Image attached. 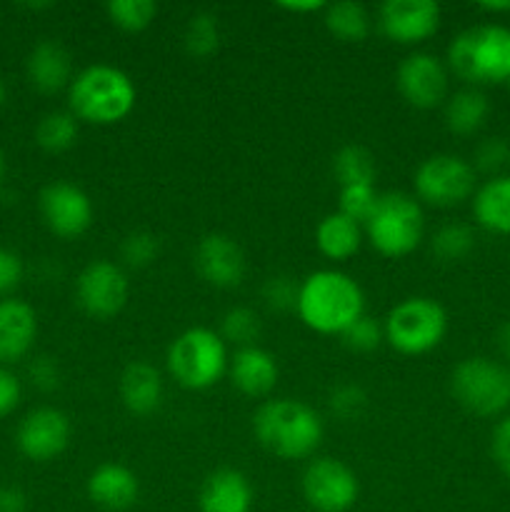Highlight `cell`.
I'll use <instances>...</instances> for the list:
<instances>
[{"mask_svg":"<svg viewBox=\"0 0 510 512\" xmlns=\"http://www.w3.org/2000/svg\"><path fill=\"white\" fill-rule=\"evenodd\" d=\"M298 315L320 335H343L365 315L363 288L343 270H315L300 283Z\"/></svg>","mask_w":510,"mask_h":512,"instance_id":"1","label":"cell"},{"mask_svg":"<svg viewBox=\"0 0 510 512\" xmlns=\"http://www.w3.org/2000/svg\"><path fill=\"white\" fill-rule=\"evenodd\" d=\"M255 440L280 460H303L323 440V420L303 400H265L253 415Z\"/></svg>","mask_w":510,"mask_h":512,"instance_id":"2","label":"cell"},{"mask_svg":"<svg viewBox=\"0 0 510 512\" xmlns=\"http://www.w3.org/2000/svg\"><path fill=\"white\" fill-rule=\"evenodd\" d=\"M138 90L125 70L95 63L80 70L68 88L70 113L90 125H113L128 118L135 108Z\"/></svg>","mask_w":510,"mask_h":512,"instance_id":"3","label":"cell"},{"mask_svg":"<svg viewBox=\"0 0 510 512\" xmlns=\"http://www.w3.org/2000/svg\"><path fill=\"white\" fill-rule=\"evenodd\" d=\"M448 65L470 85L510 80V28L495 23L473 25L448 45Z\"/></svg>","mask_w":510,"mask_h":512,"instance_id":"4","label":"cell"},{"mask_svg":"<svg viewBox=\"0 0 510 512\" xmlns=\"http://www.w3.org/2000/svg\"><path fill=\"white\" fill-rule=\"evenodd\" d=\"M168 373L185 390H208L228 373V348L210 328H188L170 343Z\"/></svg>","mask_w":510,"mask_h":512,"instance_id":"5","label":"cell"},{"mask_svg":"<svg viewBox=\"0 0 510 512\" xmlns=\"http://www.w3.org/2000/svg\"><path fill=\"white\" fill-rule=\"evenodd\" d=\"M368 243L385 258H405L425 235V215L418 200L405 193H383L368 223L363 225Z\"/></svg>","mask_w":510,"mask_h":512,"instance_id":"6","label":"cell"},{"mask_svg":"<svg viewBox=\"0 0 510 512\" xmlns=\"http://www.w3.org/2000/svg\"><path fill=\"white\" fill-rule=\"evenodd\" d=\"M385 340L403 355L430 353L448 333V313L443 305L425 295H413L395 305L383 323Z\"/></svg>","mask_w":510,"mask_h":512,"instance_id":"7","label":"cell"},{"mask_svg":"<svg viewBox=\"0 0 510 512\" xmlns=\"http://www.w3.org/2000/svg\"><path fill=\"white\" fill-rule=\"evenodd\" d=\"M450 393L460 408L480 418H495L510 408L508 368L490 358H465L450 373Z\"/></svg>","mask_w":510,"mask_h":512,"instance_id":"8","label":"cell"},{"mask_svg":"<svg viewBox=\"0 0 510 512\" xmlns=\"http://www.w3.org/2000/svg\"><path fill=\"white\" fill-rule=\"evenodd\" d=\"M473 163L453 153H438L425 158L413 175V188L423 203L433 208H455L475 195Z\"/></svg>","mask_w":510,"mask_h":512,"instance_id":"9","label":"cell"},{"mask_svg":"<svg viewBox=\"0 0 510 512\" xmlns=\"http://www.w3.org/2000/svg\"><path fill=\"white\" fill-rule=\"evenodd\" d=\"M128 295V275L113 260H93L75 280V300L80 310L95 320L115 318L128 303Z\"/></svg>","mask_w":510,"mask_h":512,"instance_id":"10","label":"cell"},{"mask_svg":"<svg viewBox=\"0 0 510 512\" xmlns=\"http://www.w3.org/2000/svg\"><path fill=\"white\" fill-rule=\"evenodd\" d=\"M303 495L315 512H348L358 503V475L335 458H315L303 473Z\"/></svg>","mask_w":510,"mask_h":512,"instance_id":"11","label":"cell"},{"mask_svg":"<svg viewBox=\"0 0 510 512\" xmlns=\"http://www.w3.org/2000/svg\"><path fill=\"white\" fill-rule=\"evenodd\" d=\"M40 215L58 238H80L93 225V200L73 183H50L40 190Z\"/></svg>","mask_w":510,"mask_h":512,"instance_id":"12","label":"cell"},{"mask_svg":"<svg viewBox=\"0 0 510 512\" xmlns=\"http://www.w3.org/2000/svg\"><path fill=\"white\" fill-rule=\"evenodd\" d=\"M395 85L413 108L433 110L448 100V68L433 53H410L398 65Z\"/></svg>","mask_w":510,"mask_h":512,"instance_id":"13","label":"cell"},{"mask_svg":"<svg viewBox=\"0 0 510 512\" xmlns=\"http://www.w3.org/2000/svg\"><path fill=\"white\" fill-rule=\"evenodd\" d=\"M378 23L385 38L393 43H423L438 33L440 5L435 0H388L380 5Z\"/></svg>","mask_w":510,"mask_h":512,"instance_id":"14","label":"cell"},{"mask_svg":"<svg viewBox=\"0 0 510 512\" xmlns=\"http://www.w3.org/2000/svg\"><path fill=\"white\" fill-rule=\"evenodd\" d=\"M195 270L213 288H238L245 278V253L235 238L208 233L198 240L193 253Z\"/></svg>","mask_w":510,"mask_h":512,"instance_id":"15","label":"cell"},{"mask_svg":"<svg viewBox=\"0 0 510 512\" xmlns=\"http://www.w3.org/2000/svg\"><path fill=\"white\" fill-rule=\"evenodd\" d=\"M70 443V420L58 408H38L25 415L18 428V448L35 463L58 458Z\"/></svg>","mask_w":510,"mask_h":512,"instance_id":"16","label":"cell"},{"mask_svg":"<svg viewBox=\"0 0 510 512\" xmlns=\"http://www.w3.org/2000/svg\"><path fill=\"white\" fill-rule=\"evenodd\" d=\"M278 360L260 345L235 350L228 363V378L235 390L248 398H265L278 385Z\"/></svg>","mask_w":510,"mask_h":512,"instance_id":"17","label":"cell"},{"mask_svg":"<svg viewBox=\"0 0 510 512\" xmlns=\"http://www.w3.org/2000/svg\"><path fill=\"white\" fill-rule=\"evenodd\" d=\"M88 498L108 512L133 508L140 498L138 475L118 463L100 465L88 478Z\"/></svg>","mask_w":510,"mask_h":512,"instance_id":"18","label":"cell"},{"mask_svg":"<svg viewBox=\"0 0 510 512\" xmlns=\"http://www.w3.org/2000/svg\"><path fill=\"white\" fill-rule=\"evenodd\" d=\"M253 485L240 470L220 468L205 478L198 495L200 512H250Z\"/></svg>","mask_w":510,"mask_h":512,"instance_id":"19","label":"cell"},{"mask_svg":"<svg viewBox=\"0 0 510 512\" xmlns=\"http://www.w3.org/2000/svg\"><path fill=\"white\" fill-rule=\"evenodd\" d=\"M38 335L35 310L23 300H0V363H15L33 348Z\"/></svg>","mask_w":510,"mask_h":512,"instance_id":"20","label":"cell"},{"mask_svg":"<svg viewBox=\"0 0 510 512\" xmlns=\"http://www.w3.org/2000/svg\"><path fill=\"white\" fill-rule=\"evenodd\" d=\"M28 78L35 90L45 95L60 93L73 83V58L68 50L55 40H40L28 55Z\"/></svg>","mask_w":510,"mask_h":512,"instance_id":"21","label":"cell"},{"mask_svg":"<svg viewBox=\"0 0 510 512\" xmlns=\"http://www.w3.org/2000/svg\"><path fill=\"white\" fill-rule=\"evenodd\" d=\"M120 400L125 410L138 418H148L163 403V378L158 368L145 360H133L120 375Z\"/></svg>","mask_w":510,"mask_h":512,"instance_id":"22","label":"cell"},{"mask_svg":"<svg viewBox=\"0 0 510 512\" xmlns=\"http://www.w3.org/2000/svg\"><path fill=\"white\" fill-rule=\"evenodd\" d=\"M473 215L480 228L495 235H510V175L490 178L475 190Z\"/></svg>","mask_w":510,"mask_h":512,"instance_id":"23","label":"cell"},{"mask_svg":"<svg viewBox=\"0 0 510 512\" xmlns=\"http://www.w3.org/2000/svg\"><path fill=\"white\" fill-rule=\"evenodd\" d=\"M363 235V225L335 210V213L325 215L315 228V245H318L320 255H325L328 260L345 263L360 250Z\"/></svg>","mask_w":510,"mask_h":512,"instance_id":"24","label":"cell"},{"mask_svg":"<svg viewBox=\"0 0 510 512\" xmlns=\"http://www.w3.org/2000/svg\"><path fill=\"white\" fill-rule=\"evenodd\" d=\"M490 115L488 95L478 88H463L445 103V125L455 135H475Z\"/></svg>","mask_w":510,"mask_h":512,"instance_id":"25","label":"cell"},{"mask_svg":"<svg viewBox=\"0 0 510 512\" xmlns=\"http://www.w3.org/2000/svg\"><path fill=\"white\" fill-rule=\"evenodd\" d=\"M323 23L328 33L343 43H363L370 33V13L355 0L325 5Z\"/></svg>","mask_w":510,"mask_h":512,"instance_id":"26","label":"cell"},{"mask_svg":"<svg viewBox=\"0 0 510 512\" xmlns=\"http://www.w3.org/2000/svg\"><path fill=\"white\" fill-rule=\"evenodd\" d=\"M333 175L340 188L348 185H375L378 165L375 155L363 145H345L333 155Z\"/></svg>","mask_w":510,"mask_h":512,"instance_id":"27","label":"cell"},{"mask_svg":"<svg viewBox=\"0 0 510 512\" xmlns=\"http://www.w3.org/2000/svg\"><path fill=\"white\" fill-rule=\"evenodd\" d=\"M78 140V118L70 110H50L35 128V143L45 153H65Z\"/></svg>","mask_w":510,"mask_h":512,"instance_id":"28","label":"cell"},{"mask_svg":"<svg viewBox=\"0 0 510 512\" xmlns=\"http://www.w3.org/2000/svg\"><path fill=\"white\" fill-rule=\"evenodd\" d=\"M183 45L193 58H210L220 48L218 15L210 10H198L195 15H190L183 33Z\"/></svg>","mask_w":510,"mask_h":512,"instance_id":"29","label":"cell"},{"mask_svg":"<svg viewBox=\"0 0 510 512\" xmlns=\"http://www.w3.org/2000/svg\"><path fill=\"white\" fill-rule=\"evenodd\" d=\"M475 248V233L465 223H445L430 238V250L440 263H460Z\"/></svg>","mask_w":510,"mask_h":512,"instance_id":"30","label":"cell"},{"mask_svg":"<svg viewBox=\"0 0 510 512\" xmlns=\"http://www.w3.org/2000/svg\"><path fill=\"white\" fill-rule=\"evenodd\" d=\"M105 13L125 33H140L148 28L158 15V5L153 0H110Z\"/></svg>","mask_w":510,"mask_h":512,"instance_id":"31","label":"cell"},{"mask_svg":"<svg viewBox=\"0 0 510 512\" xmlns=\"http://www.w3.org/2000/svg\"><path fill=\"white\" fill-rule=\"evenodd\" d=\"M220 338L240 348H250L260 338V318L253 308H230L220 320Z\"/></svg>","mask_w":510,"mask_h":512,"instance_id":"32","label":"cell"},{"mask_svg":"<svg viewBox=\"0 0 510 512\" xmlns=\"http://www.w3.org/2000/svg\"><path fill=\"white\" fill-rule=\"evenodd\" d=\"M378 200L380 193L375 190V185H348V188H340L338 213L355 220L358 225H365L370 215H373Z\"/></svg>","mask_w":510,"mask_h":512,"instance_id":"33","label":"cell"},{"mask_svg":"<svg viewBox=\"0 0 510 512\" xmlns=\"http://www.w3.org/2000/svg\"><path fill=\"white\" fill-rule=\"evenodd\" d=\"M160 255V240L158 235L148 233V230H135L120 245V258L128 268L143 270L153 265Z\"/></svg>","mask_w":510,"mask_h":512,"instance_id":"34","label":"cell"},{"mask_svg":"<svg viewBox=\"0 0 510 512\" xmlns=\"http://www.w3.org/2000/svg\"><path fill=\"white\" fill-rule=\"evenodd\" d=\"M510 165V143L505 138H485L473 153L475 173H488L490 178L503 175V170Z\"/></svg>","mask_w":510,"mask_h":512,"instance_id":"35","label":"cell"},{"mask_svg":"<svg viewBox=\"0 0 510 512\" xmlns=\"http://www.w3.org/2000/svg\"><path fill=\"white\" fill-rule=\"evenodd\" d=\"M328 408L338 420L353 423V420H358L360 415L365 413V408H368V395H365V390L358 388V385H338V388L330 393Z\"/></svg>","mask_w":510,"mask_h":512,"instance_id":"36","label":"cell"},{"mask_svg":"<svg viewBox=\"0 0 510 512\" xmlns=\"http://www.w3.org/2000/svg\"><path fill=\"white\" fill-rule=\"evenodd\" d=\"M340 338H343L345 348L353 350V353H370V350H375L383 343L385 333L378 320L370 318V315H360Z\"/></svg>","mask_w":510,"mask_h":512,"instance_id":"37","label":"cell"},{"mask_svg":"<svg viewBox=\"0 0 510 512\" xmlns=\"http://www.w3.org/2000/svg\"><path fill=\"white\" fill-rule=\"evenodd\" d=\"M300 285L290 275H273L263 285V300L275 313H288L298 308Z\"/></svg>","mask_w":510,"mask_h":512,"instance_id":"38","label":"cell"},{"mask_svg":"<svg viewBox=\"0 0 510 512\" xmlns=\"http://www.w3.org/2000/svg\"><path fill=\"white\" fill-rule=\"evenodd\" d=\"M490 455H493L500 473L510 478V413L503 415L495 425L493 438H490Z\"/></svg>","mask_w":510,"mask_h":512,"instance_id":"39","label":"cell"},{"mask_svg":"<svg viewBox=\"0 0 510 512\" xmlns=\"http://www.w3.org/2000/svg\"><path fill=\"white\" fill-rule=\"evenodd\" d=\"M23 280V260L13 250L0 248V295H8Z\"/></svg>","mask_w":510,"mask_h":512,"instance_id":"40","label":"cell"},{"mask_svg":"<svg viewBox=\"0 0 510 512\" xmlns=\"http://www.w3.org/2000/svg\"><path fill=\"white\" fill-rule=\"evenodd\" d=\"M20 395H23L20 380L10 370L0 368V418H5V415H10L18 408Z\"/></svg>","mask_w":510,"mask_h":512,"instance_id":"41","label":"cell"},{"mask_svg":"<svg viewBox=\"0 0 510 512\" xmlns=\"http://www.w3.org/2000/svg\"><path fill=\"white\" fill-rule=\"evenodd\" d=\"M30 380L38 385L40 390H55L60 385V370L53 358H35L30 365Z\"/></svg>","mask_w":510,"mask_h":512,"instance_id":"42","label":"cell"},{"mask_svg":"<svg viewBox=\"0 0 510 512\" xmlns=\"http://www.w3.org/2000/svg\"><path fill=\"white\" fill-rule=\"evenodd\" d=\"M25 510H28V500H25L23 490L0 488V512H25Z\"/></svg>","mask_w":510,"mask_h":512,"instance_id":"43","label":"cell"},{"mask_svg":"<svg viewBox=\"0 0 510 512\" xmlns=\"http://www.w3.org/2000/svg\"><path fill=\"white\" fill-rule=\"evenodd\" d=\"M328 3H320V0H308V3H278V8L288 10V13L303 15V13H318V10H325Z\"/></svg>","mask_w":510,"mask_h":512,"instance_id":"44","label":"cell"},{"mask_svg":"<svg viewBox=\"0 0 510 512\" xmlns=\"http://www.w3.org/2000/svg\"><path fill=\"white\" fill-rule=\"evenodd\" d=\"M478 8L483 13H510V0H485V3H478Z\"/></svg>","mask_w":510,"mask_h":512,"instance_id":"45","label":"cell"},{"mask_svg":"<svg viewBox=\"0 0 510 512\" xmlns=\"http://www.w3.org/2000/svg\"><path fill=\"white\" fill-rule=\"evenodd\" d=\"M498 348H500V353H503L505 358H508V363H510V323H505L503 328L498 330Z\"/></svg>","mask_w":510,"mask_h":512,"instance_id":"46","label":"cell"},{"mask_svg":"<svg viewBox=\"0 0 510 512\" xmlns=\"http://www.w3.org/2000/svg\"><path fill=\"white\" fill-rule=\"evenodd\" d=\"M3 100H5V85L3 80H0V105H3Z\"/></svg>","mask_w":510,"mask_h":512,"instance_id":"47","label":"cell"},{"mask_svg":"<svg viewBox=\"0 0 510 512\" xmlns=\"http://www.w3.org/2000/svg\"><path fill=\"white\" fill-rule=\"evenodd\" d=\"M3 168H5V163H3V153H0V178H3Z\"/></svg>","mask_w":510,"mask_h":512,"instance_id":"48","label":"cell"},{"mask_svg":"<svg viewBox=\"0 0 510 512\" xmlns=\"http://www.w3.org/2000/svg\"><path fill=\"white\" fill-rule=\"evenodd\" d=\"M508 375H510V363H508Z\"/></svg>","mask_w":510,"mask_h":512,"instance_id":"49","label":"cell"},{"mask_svg":"<svg viewBox=\"0 0 510 512\" xmlns=\"http://www.w3.org/2000/svg\"><path fill=\"white\" fill-rule=\"evenodd\" d=\"M508 83H510V80H508Z\"/></svg>","mask_w":510,"mask_h":512,"instance_id":"50","label":"cell"}]
</instances>
